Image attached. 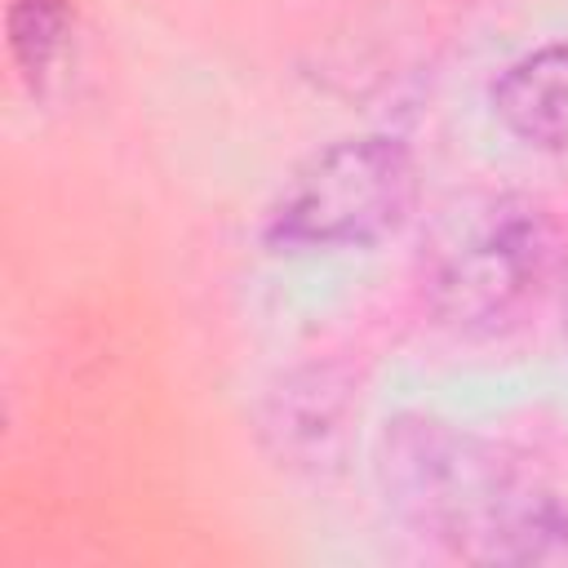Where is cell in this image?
I'll return each mask as SVG.
<instances>
[{"instance_id":"1","label":"cell","mask_w":568,"mask_h":568,"mask_svg":"<svg viewBox=\"0 0 568 568\" xmlns=\"http://www.w3.org/2000/svg\"><path fill=\"white\" fill-rule=\"evenodd\" d=\"M382 475L395 506L462 559H568V506L475 435L439 422H395L386 430Z\"/></svg>"},{"instance_id":"2","label":"cell","mask_w":568,"mask_h":568,"mask_svg":"<svg viewBox=\"0 0 568 568\" xmlns=\"http://www.w3.org/2000/svg\"><path fill=\"white\" fill-rule=\"evenodd\" d=\"M417 204V160L399 138H337L302 160L266 209L275 248H368L395 235Z\"/></svg>"},{"instance_id":"3","label":"cell","mask_w":568,"mask_h":568,"mask_svg":"<svg viewBox=\"0 0 568 568\" xmlns=\"http://www.w3.org/2000/svg\"><path fill=\"white\" fill-rule=\"evenodd\" d=\"M555 262L550 217L519 195L466 200L426 253V297L453 328L479 333L510 320Z\"/></svg>"},{"instance_id":"4","label":"cell","mask_w":568,"mask_h":568,"mask_svg":"<svg viewBox=\"0 0 568 568\" xmlns=\"http://www.w3.org/2000/svg\"><path fill=\"white\" fill-rule=\"evenodd\" d=\"M493 115L537 151H568V44H541L493 80Z\"/></svg>"},{"instance_id":"5","label":"cell","mask_w":568,"mask_h":568,"mask_svg":"<svg viewBox=\"0 0 568 568\" xmlns=\"http://www.w3.org/2000/svg\"><path fill=\"white\" fill-rule=\"evenodd\" d=\"M4 31H9L13 71L31 93H44L62 75V62L71 58L75 18L67 0H9Z\"/></svg>"},{"instance_id":"6","label":"cell","mask_w":568,"mask_h":568,"mask_svg":"<svg viewBox=\"0 0 568 568\" xmlns=\"http://www.w3.org/2000/svg\"><path fill=\"white\" fill-rule=\"evenodd\" d=\"M559 311H564V342H568V280H564V297H559Z\"/></svg>"}]
</instances>
